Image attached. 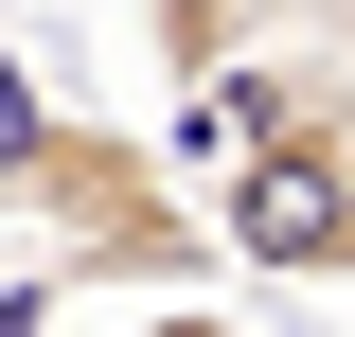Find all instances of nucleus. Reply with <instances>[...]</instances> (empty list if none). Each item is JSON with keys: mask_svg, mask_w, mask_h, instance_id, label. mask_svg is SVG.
Instances as JSON below:
<instances>
[{"mask_svg": "<svg viewBox=\"0 0 355 337\" xmlns=\"http://www.w3.org/2000/svg\"><path fill=\"white\" fill-rule=\"evenodd\" d=\"M338 213H355V107H302L214 160V249L249 284H338Z\"/></svg>", "mask_w": 355, "mask_h": 337, "instance_id": "obj_2", "label": "nucleus"}, {"mask_svg": "<svg viewBox=\"0 0 355 337\" xmlns=\"http://www.w3.org/2000/svg\"><path fill=\"white\" fill-rule=\"evenodd\" d=\"M53 302H71V266L36 249V266H18V284H0V337H53Z\"/></svg>", "mask_w": 355, "mask_h": 337, "instance_id": "obj_4", "label": "nucleus"}, {"mask_svg": "<svg viewBox=\"0 0 355 337\" xmlns=\"http://www.w3.org/2000/svg\"><path fill=\"white\" fill-rule=\"evenodd\" d=\"M107 337H231V302H160V320H107Z\"/></svg>", "mask_w": 355, "mask_h": 337, "instance_id": "obj_5", "label": "nucleus"}, {"mask_svg": "<svg viewBox=\"0 0 355 337\" xmlns=\"http://www.w3.org/2000/svg\"><path fill=\"white\" fill-rule=\"evenodd\" d=\"M0 231H36L71 284H196V266H214V213L160 178V142L89 125V107H53V125H36V160H18Z\"/></svg>", "mask_w": 355, "mask_h": 337, "instance_id": "obj_1", "label": "nucleus"}, {"mask_svg": "<svg viewBox=\"0 0 355 337\" xmlns=\"http://www.w3.org/2000/svg\"><path fill=\"white\" fill-rule=\"evenodd\" d=\"M249 36H284V0H142V53H160V89H196V71H231Z\"/></svg>", "mask_w": 355, "mask_h": 337, "instance_id": "obj_3", "label": "nucleus"}, {"mask_svg": "<svg viewBox=\"0 0 355 337\" xmlns=\"http://www.w3.org/2000/svg\"><path fill=\"white\" fill-rule=\"evenodd\" d=\"M338 284H355V213H338Z\"/></svg>", "mask_w": 355, "mask_h": 337, "instance_id": "obj_6", "label": "nucleus"}]
</instances>
